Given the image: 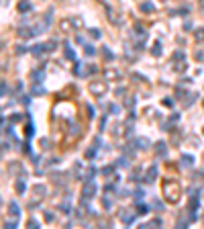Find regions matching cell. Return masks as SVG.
<instances>
[{"mask_svg": "<svg viewBox=\"0 0 204 229\" xmlns=\"http://www.w3.org/2000/svg\"><path fill=\"white\" fill-rule=\"evenodd\" d=\"M163 194H165V200L178 203L180 200V184L176 180H163Z\"/></svg>", "mask_w": 204, "mask_h": 229, "instance_id": "1", "label": "cell"}, {"mask_svg": "<svg viewBox=\"0 0 204 229\" xmlns=\"http://www.w3.org/2000/svg\"><path fill=\"white\" fill-rule=\"evenodd\" d=\"M108 90V84L104 82V80H94V82H90V92L94 94V96H102V94H106Z\"/></svg>", "mask_w": 204, "mask_h": 229, "instance_id": "2", "label": "cell"}, {"mask_svg": "<svg viewBox=\"0 0 204 229\" xmlns=\"http://www.w3.org/2000/svg\"><path fill=\"white\" fill-rule=\"evenodd\" d=\"M94 192H96V184L92 182V180H88V182L84 184V192H82V194H84V198H92V196H94Z\"/></svg>", "mask_w": 204, "mask_h": 229, "instance_id": "3", "label": "cell"}, {"mask_svg": "<svg viewBox=\"0 0 204 229\" xmlns=\"http://www.w3.org/2000/svg\"><path fill=\"white\" fill-rule=\"evenodd\" d=\"M155 153H157L159 158H165V153H167V145H165V141H157V143H155Z\"/></svg>", "mask_w": 204, "mask_h": 229, "instance_id": "4", "label": "cell"}, {"mask_svg": "<svg viewBox=\"0 0 204 229\" xmlns=\"http://www.w3.org/2000/svg\"><path fill=\"white\" fill-rule=\"evenodd\" d=\"M155 176H157V166L153 164V166H149V170H147V174H145V180H147V182H153Z\"/></svg>", "mask_w": 204, "mask_h": 229, "instance_id": "5", "label": "cell"}, {"mask_svg": "<svg viewBox=\"0 0 204 229\" xmlns=\"http://www.w3.org/2000/svg\"><path fill=\"white\" fill-rule=\"evenodd\" d=\"M119 219H121L122 223H127V225H131V223H133V215H131L129 211H124V209L119 213Z\"/></svg>", "mask_w": 204, "mask_h": 229, "instance_id": "6", "label": "cell"}, {"mask_svg": "<svg viewBox=\"0 0 204 229\" xmlns=\"http://www.w3.org/2000/svg\"><path fill=\"white\" fill-rule=\"evenodd\" d=\"M104 78H106V80H108V78H110V80H117V78H121V72H119V70H104Z\"/></svg>", "mask_w": 204, "mask_h": 229, "instance_id": "7", "label": "cell"}, {"mask_svg": "<svg viewBox=\"0 0 204 229\" xmlns=\"http://www.w3.org/2000/svg\"><path fill=\"white\" fill-rule=\"evenodd\" d=\"M198 207H200L198 194H190V211H198Z\"/></svg>", "mask_w": 204, "mask_h": 229, "instance_id": "8", "label": "cell"}, {"mask_svg": "<svg viewBox=\"0 0 204 229\" xmlns=\"http://www.w3.org/2000/svg\"><path fill=\"white\" fill-rule=\"evenodd\" d=\"M8 209H10V215H12L14 219H16L18 215H21V209H18V205H16L14 200H10V203H8Z\"/></svg>", "mask_w": 204, "mask_h": 229, "instance_id": "9", "label": "cell"}, {"mask_svg": "<svg viewBox=\"0 0 204 229\" xmlns=\"http://www.w3.org/2000/svg\"><path fill=\"white\" fill-rule=\"evenodd\" d=\"M31 8H33V6H31L29 0H21V2H18V10H21V12H29Z\"/></svg>", "mask_w": 204, "mask_h": 229, "instance_id": "10", "label": "cell"}, {"mask_svg": "<svg viewBox=\"0 0 204 229\" xmlns=\"http://www.w3.org/2000/svg\"><path fill=\"white\" fill-rule=\"evenodd\" d=\"M25 190H27V182H25L23 178H18V180H16V192H18V194H25Z\"/></svg>", "mask_w": 204, "mask_h": 229, "instance_id": "11", "label": "cell"}, {"mask_svg": "<svg viewBox=\"0 0 204 229\" xmlns=\"http://www.w3.org/2000/svg\"><path fill=\"white\" fill-rule=\"evenodd\" d=\"M194 164V156H182V166L184 168H190Z\"/></svg>", "mask_w": 204, "mask_h": 229, "instance_id": "12", "label": "cell"}, {"mask_svg": "<svg viewBox=\"0 0 204 229\" xmlns=\"http://www.w3.org/2000/svg\"><path fill=\"white\" fill-rule=\"evenodd\" d=\"M135 213H137V215H147V213H149V207L143 205V203H141V205L137 203V211H135Z\"/></svg>", "mask_w": 204, "mask_h": 229, "instance_id": "13", "label": "cell"}, {"mask_svg": "<svg viewBox=\"0 0 204 229\" xmlns=\"http://www.w3.org/2000/svg\"><path fill=\"white\" fill-rule=\"evenodd\" d=\"M151 53H153L155 57H159V55H161V43H159V41H155V43H153V47H151Z\"/></svg>", "mask_w": 204, "mask_h": 229, "instance_id": "14", "label": "cell"}, {"mask_svg": "<svg viewBox=\"0 0 204 229\" xmlns=\"http://www.w3.org/2000/svg\"><path fill=\"white\" fill-rule=\"evenodd\" d=\"M31 35H35V31H31V29H18V37H31Z\"/></svg>", "mask_w": 204, "mask_h": 229, "instance_id": "15", "label": "cell"}, {"mask_svg": "<svg viewBox=\"0 0 204 229\" xmlns=\"http://www.w3.org/2000/svg\"><path fill=\"white\" fill-rule=\"evenodd\" d=\"M139 8H141V10H145V12H151L155 6H153L151 2H141V6H139Z\"/></svg>", "mask_w": 204, "mask_h": 229, "instance_id": "16", "label": "cell"}, {"mask_svg": "<svg viewBox=\"0 0 204 229\" xmlns=\"http://www.w3.org/2000/svg\"><path fill=\"white\" fill-rule=\"evenodd\" d=\"M35 192H37V196L43 198V196H45V192H47V188H45V186H41V184H37V186H35Z\"/></svg>", "mask_w": 204, "mask_h": 229, "instance_id": "17", "label": "cell"}, {"mask_svg": "<svg viewBox=\"0 0 204 229\" xmlns=\"http://www.w3.org/2000/svg\"><path fill=\"white\" fill-rule=\"evenodd\" d=\"M117 166H119V168H129V160H127V158H119V160H117Z\"/></svg>", "mask_w": 204, "mask_h": 229, "instance_id": "18", "label": "cell"}, {"mask_svg": "<svg viewBox=\"0 0 204 229\" xmlns=\"http://www.w3.org/2000/svg\"><path fill=\"white\" fill-rule=\"evenodd\" d=\"M194 37H196V41H198V43H202V41H204V29H198V31L194 33Z\"/></svg>", "mask_w": 204, "mask_h": 229, "instance_id": "19", "label": "cell"}, {"mask_svg": "<svg viewBox=\"0 0 204 229\" xmlns=\"http://www.w3.org/2000/svg\"><path fill=\"white\" fill-rule=\"evenodd\" d=\"M135 147H141V149H145V147H147V139H137V141H135Z\"/></svg>", "mask_w": 204, "mask_h": 229, "instance_id": "20", "label": "cell"}, {"mask_svg": "<svg viewBox=\"0 0 204 229\" xmlns=\"http://www.w3.org/2000/svg\"><path fill=\"white\" fill-rule=\"evenodd\" d=\"M43 51H47V49H45V45H35V47H33V53H35V55H41Z\"/></svg>", "mask_w": 204, "mask_h": 229, "instance_id": "21", "label": "cell"}, {"mask_svg": "<svg viewBox=\"0 0 204 229\" xmlns=\"http://www.w3.org/2000/svg\"><path fill=\"white\" fill-rule=\"evenodd\" d=\"M102 53H104V57H108V59H114V53H112L108 47H104V49H102Z\"/></svg>", "mask_w": 204, "mask_h": 229, "instance_id": "22", "label": "cell"}, {"mask_svg": "<svg viewBox=\"0 0 204 229\" xmlns=\"http://www.w3.org/2000/svg\"><path fill=\"white\" fill-rule=\"evenodd\" d=\"M135 196H137V200H141V198L145 196V190H143V188H137V190H135Z\"/></svg>", "mask_w": 204, "mask_h": 229, "instance_id": "23", "label": "cell"}, {"mask_svg": "<svg viewBox=\"0 0 204 229\" xmlns=\"http://www.w3.org/2000/svg\"><path fill=\"white\" fill-rule=\"evenodd\" d=\"M70 135H80V125H72V131Z\"/></svg>", "mask_w": 204, "mask_h": 229, "instance_id": "24", "label": "cell"}, {"mask_svg": "<svg viewBox=\"0 0 204 229\" xmlns=\"http://www.w3.org/2000/svg\"><path fill=\"white\" fill-rule=\"evenodd\" d=\"M94 53H96L94 45H86V55H94Z\"/></svg>", "mask_w": 204, "mask_h": 229, "instance_id": "25", "label": "cell"}, {"mask_svg": "<svg viewBox=\"0 0 204 229\" xmlns=\"http://www.w3.org/2000/svg\"><path fill=\"white\" fill-rule=\"evenodd\" d=\"M4 227L6 229H14L16 227V221H4Z\"/></svg>", "mask_w": 204, "mask_h": 229, "instance_id": "26", "label": "cell"}, {"mask_svg": "<svg viewBox=\"0 0 204 229\" xmlns=\"http://www.w3.org/2000/svg\"><path fill=\"white\" fill-rule=\"evenodd\" d=\"M65 55H68V57H70V59H74V57H76V53H74V51H72V49H70V45L65 47Z\"/></svg>", "mask_w": 204, "mask_h": 229, "instance_id": "27", "label": "cell"}, {"mask_svg": "<svg viewBox=\"0 0 204 229\" xmlns=\"http://www.w3.org/2000/svg\"><path fill=\"white\" fill-rule=\"evenodd\" d=\"M45 49H47V51H53V49H55V41H49V43H45Z\"/></svg>", "mask_w": 204, "mask_h": 229, "instance_id": "28", "label": "cell"}, {"mask_svg": "<svg viewBox=\"0 0 204 229\" xmlns=\"http://www.w3.org/2000/svg\"><path fill=\"white\" fill-rule=\"evenodd\" d=\"M94 156H96V149H88V151H86V158H88V160L94 158Z\"/></svg>", "mask_w": 204, "mask_h": 229, "instance_id": "29", "label": "cell"}, {"mask_svg": "<svg viewBox=\"0 0 204 229\" xmlns=\"http://www.w3.org/2000/svg\"><path fill=\"white\" fill-rule=\"evenodd\" d=\"M33 78H35V82H41V80H43V74L35 72V74H33Z\"/></svg>", "mask_w": 204, "mask_h": 229, "instance_id": "30", "label": "cell"}, {"mask_svg": "<svg viewBox=\"0 0 204 229\" xmlns=\"http://www.w3.org/2000/svg\"><path fill=\"white\" fill-rule=\"evenodd\" d=\"M92 37H94V39H100V31H98V29H92Z\"/></svg>", "mask_w": 204, "mask_h": 229, "instance_id": "31", "label": "cell"}, {"mask_svg": "<svg viewBox=\"0 0 204 229\" xmlns=\"http://www.w3.org/2000/svg\"><path fill=\"white\" fill-rule=\"evenodd\" d=\"M102 174H104V176H110V174H112V168H102Z\"/></svg>", "mask_w": 204, "mask_h": 229, "instance_id": "32", "label": "cell"}, {"mask_svg": "<svg viewBox=\"0 0 204 229\" xmlns=\"http://www.w3.org/2000/svg\"><path fill=\"white\" fill-rule=\"evenodd\" d=\"M173 57H176V59H180V61H182V59H184V53H182V51H176V55H173Z\"/></svg>", "mask_w": 204, "mask_h": 229, "instance_id": "33", "label": "cell"}, {"mask_svg": "<svg viewBox=\"0 0 204 229\" xmlns=\"http://www.w3.org/2000/svg\"><path fill=\"white\" fill-rule=\"evenodd\" d=\"M124 104H127V106H133V104H135V98H127Z\"/></svg>", "mask_w": 204, "mask_h": 229, "instance_id": "34", "label": "cell"}, {"mask_svg": "<svg viewBox=\"0 0 204 229\" xmlns=\"http://www.w3.org/2000/svg\"><path fill=\"white\" fill-rule=\"evenodd\" d=\"M110 111H112V115H119V106L117 104H110Z\"/></svg>", "mask_w": 204, "mask_h": 229, "instance_id": "35", "label": "cell"}, {"mask_svg": "<svg viewBox=\"0 0 204 229\" xmlns=\"http://www.w3.org/2000/svg\"><path fill=\"white\" fill-rule=\"evenodd\" d=\"M88 117L94 119V108H92V106H88Z\"/></svg>", "mask_w": 204, "mask_h": 229, "instance_id": "36", "label": "cell"}, {"mask_svg": "<svg viewBox=\"0 0 204 229\" xmlns=\"http://www.w3.org/2000/svg\"><path fill=\"white\" fill-rule=\"evenodd\" d=\"M27 135H29V137L33 135V125H27Z\"/></svg>", "mask_w": 204, "mask_h": 229, "instance_id": "37", "label": "cell"}, {"mask_svg": "<svg viewBox=\"0 0 204 229\" xmlns=\"http://www.w3.org/2000/svg\"><path fill=\"white\" fill-rule=\"evenodd\" d=\"M151 225H157V227H161V219H153V221H151Z\"/></svg>", "mask_w": 204, "mask_h": 229, "instance_id": "38", "label": "cell"}, {"mask_svg": "<svg viewBox=\"0 0 204 229\" xmlns=\"http://www.w3.org/2000/svg\"><path fill=\"white\" fill-rule=\"evenodd\" d=\"M6 90H8V86H6V82H2V96H6Z\"/></svg>", "mask_w": 204, "mask_h": 229, "instance_id": "39", "label": "cell"}, {"mask_svg": "<svg viewBox=\"0 0 204 229\" xmlns=\"http://www.w3.org/2000/svg\"><path fill=\"white\" fill-rule=\"evenodd\" d=\"M153 207H155V209H159V211H161V209H163V205H161V203H159V200H155V203H153Z\"/></svg>", "mask_w": 204, "mask_h": 229, "instance_id": "40", "label": "cell"}, {"mask_svg": "<svg viewBox=\"0 0 204 229\" xmlns=\"http://www.w3.org/2000/svg\"><path fill=\"white\" fill-rule=\"evenodd\" d=\"M163 104H165V106H171V104H173V100H169V98H165V100H163Z\"/></svg>", "mask_w": 204, "mask_h": 229, "instance_id": "41", "label": "cell"}]
</instances>
